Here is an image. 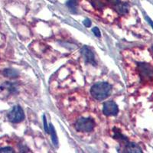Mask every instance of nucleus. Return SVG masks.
<instances>
[{
  "mask_svg": "<svg viewBox=\"0 0 153 153\" xmlns=\"http://www.w3.org/2000/svg\"><path fill=\"white\" fill-rule=\"evenodd\" d=\"M112 86L106 82L97 83L91 89V94L94 99L103 100L111 94Z\"/></svg>",
  "mask_w": 153,
  "mask_h": 153,
  "instance_id": "1",
  "label": "nucleus"
},
{
  "mask_svg": "<svg viewBox=\"0 0 153 153\" xmlns=\"http://www.w3.org/2000/svg\"><path fill=\"white\" fill-rule=\"evenodd\" d=\"M96 123L93 119L91 118H80L76 122L75 127L79 132H90L94 130Z\"/></svg>",
  "mask_w": 153,
  "mask_h": 153,
  "instance_id": "2",
  "label": "nucleus"
},
{
  "mask_svg": "<svg viewBox=\"0 0 153 153\" xmlns=\"http://www.w3.org/2000/svg\"><path fill=\"white\" fill-rule=\"evenodd\" d=\"M8 120L12 123H21L25 119V113L20 106H15L8 113Z\"/></svg>",
  "mask_w": 153,
  "mask_h": 153,
  "instance_id": "3",
  "label": "nucleus"
},
{
  "mask_svg": "<svg viewBox=\"0 0 153 153\" xmlns=\"http://www.w3.org/2000/svg\"><path fill=\"white\" fill-rule=\"evenodd\" d=\"M138 70L140 77L143 81H148L153 77V69L148 64L140 63L138 65Z\"/></svg>",
  "mask_w": 153,
  "mask_h": 153,
  "instance_id": "4",
  "label": "nucleus"
},
{
  "mask_svg": "<svg viewBox=\"0 0 153 153\" xmlns=\"http://www.w3.org/2000/svg\"><path fill=\"white\" fill-rule=\"evenodd\" d=\"M103 112L106 116H117L119 113V108L113 101H107L103 103Z\"/></svg>",
  "mask_w": 153,
  "mask_h": 153,
  "instance_id": "5",
  "label": "nucleus"
},
{
  "mask_svg": "<svg viewBox=\"0 0 153 153\" xmlns=\"http://www.w3.org/2000/svg\"><path fill=\"white\" fill-rule=\"evenodd\" d=\"M81 54L86 62L89 63V64H91V65H94V66L97 65V62L95 61V57H94V53L91 51V50L89 48H87V46H84V48H82Z\"/></svg>",
  "mask_w": 153,
  "mask_h": 153,
  "instance_id": "6",
  "label": "nucleus"
},
{
  "mask_svg": "<svg viewBox=\"0 0 153 153\" xmlns=\"http://www.w3.org/2000/svg\"><path fill=\"white\" fill-rule=\"evenodd\" d=\"M125 152H130V153H142V149L140 148V146L138 144L135 143H129L127 142L126 144L125 147Z\"/></svg>",
  "mask_w": 153,
  "mask_h": 153,
  "instance_id": "7",
  "label": "nucleus"
},
{
  "mask_svg": "<svg viewBox=\"0 0 153 153\" xmlns=\"http://www.w3.org/2000/svg\"><path fill=\"white\" fill-rule=\"evenodd\" d=\"M2 74L6 77H9V78H16L19 76V72L16 71V70L7 68V69L4 70Z\"/></svg>",
  "mask_w": 153,
  "mask_h": 153,
  "instance_id": "8",
  "label": "nucleus"
},
{
  "mask_svg": "<svg viewBox=\"0 0 153 153\" xmlns=\"http://www.w3.org/2000/svg\"><path fill=\"white\" fill-rule=\"evenodd\" d=\"M49 132H50L51 135V140H52L53 144L56 147H57V146H58V139H57V133H56L54 127L53 126L52 124H50V126H49Z\"/></svg>",
  "mask_w": 153,
  "mask_h": 153,
  "instance_id": "9",
  "label": "nucleus"
},
{
  "mask_svg": "<svg viewBox=\"0 0 153 153\" xmlns=\"http://www.w3.org/2000/svg\"><path fill=\"white\" fill-rule=\"evenodd\" d=\"M1 89L2 90H7L9 92L14 93L16 91V87L14 84H12L10 82H5L1 85Z\"/></svg>",
  "mask_w": 153,
  "mask_h": 153,
  "instance_id": "10",
  "label": "nucleus"
},
{
  "mask_svg": "<svg viewBox=\"0 0 153 153\" xmlns=\"http://www.w3.org/2000/svg\"><path fill=\"white\" fill-rule=\"evenodd\" d=\"M113 132H114V136H113L114 139H120V141H123V142H126V143L128 142V139H127L126 136H124L123 135V134L117 129V128H114V129H113Z\"/></svg>",
  "mask_w": 153,
  "mask_h": 153,
  "instance_id": "11",
  "label": "nucleus"
},
{
  "mask_svg": "<svg viewBox=\"0 0 153 153\" xmlns=\"http://www.w3.org/2000/svg\"><path fill=\"white\" fill-rule=\"evenodd\" d=\"M66 5L72 12H74L77 6V0H68Z\"/></svg>",
  "mask_w": 153,
  "mask_h": 153,
  "instance_id": "12",
  "label": "nucleus"
},
{
  "mask_svg": "<svg viewBox=\"0 0 153 153\" xmlns=\"http://www.w3.org/2000/svg\"><path fill=\"white\" fill-rule=\"evenodd\" d=\"M1 152H8V153H13L15 152L14 149L9 146H6V147H3V148H0V153Z\"/></svg>",
  "mask_w": 153,
  "mask_h": 153,
  "instance_id": "13",
  "label": "nucleus"
},
{
  "mask_svg": "<svg viewBox=\"0 0 153 153\" xmlns=\"http://www.w3.org/2000/svg\"><path fill=\"white\" fill-rule=\"evenodd\" d=\"M43 121H44V129H45V132H47V133H50V132H49V127L48 126L47 120H46L45 116H43Z\"/></svg>",
  "mask_w": 153,
  "mask_h": 153,
  "instance_id": "14",
  "label": "nucleus"
},
{
  "mask_svg": "<svg viewBox=\"0 0 153 153\" xmlns=\"http://www.w3.org/2000/svg\"><path fill=\"white\" fill-rule=\"evenodd\" d=\"M92 31H93V33H94L97 37H99L100 38V37L101 36L100 31L99 28H98L97 27H94V28L92 29Z\"/></svg>",
  "mask_w": 153,
  "mask_h": 153,
  "instance_id": "15",
  "label": "nucleus"
},
{
  "mask_svg": "<svg viewBox=\"0 0 153 153\" xmlns=\"http://www.w3.org/2000/svg\"><path fill=\"white\" fill-rule=\"evenodd\" d=\"M83 24H84V25L85 27H87V28H89V27L91 25V20H90V19H85L84 22H83Z\"/></svg>",
  "mask_w": 153,
  "mask_h": 153,
  "instance_id": "16",
  "label": "nucleus"
},
{
  "mask_svg": "<svg viewBox=\"0 0 153 153\" xmlns=\"http://www.w3.org/2000/svg\"><path fill=\"white\" fill-rule=\"evenodd\" d=\"M146 20H147V21H148L149 24L150 25H151V26H152V28H153V22L152 21L151 19H150L148 17V16H146Z\"/></svg>",
  "mask_w": 153,
  "mask_h": 153,
  "instance_id": "17",
  "label": "nucleus"
},
{
  "mask_svg": "<svg viewBox=\"0 0 153 153\" xmlns=\"http://www.w3.org/2000/svg\"><path fill=\"white\" fill-rule=\"evenodd\" d=\"M152 50H153V46H152Z\"/></svg>",
  "mask_w": 153,
  "mask_h": 153,
  "instance_id": "18",
  "label": "nucleus"
}]
</instances>
